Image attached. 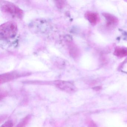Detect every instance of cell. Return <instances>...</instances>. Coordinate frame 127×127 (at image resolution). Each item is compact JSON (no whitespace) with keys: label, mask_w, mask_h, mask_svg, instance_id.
<instances>
[{"label":"cell","mask_w":127,"mask_h":127,"mask_svg":"<svg viewBox=\"0 0 127 127\" xmlns=\"http://www.w3.org/2000/svg\"><path fill=\"white\" fill-rule=\"evenodd\" d=\"M89 127H96V125L95 123L92 120H90L89 122Z\"/></svg>","instance_id":"cell-11"},{"label":"cell","mask_w":127,"mask_h":127,"mask_svg":"<svg viewBox=\"0 0 127 127\" xmlns=\"http://www.w3.org/2000/svg\"><path fill=\"white\" fill-rule=\"evenodd\" d=\"M101 87H99V86H98V87H95L93 89L95 90L96 91H98L99 90H101Z\"/></svg>","instance_id":"cell-12"},{"label":"cell","mask_w":127,"mask_h":127,"mask_svg":"<svg viewBox=\"0 0 127 127\" xmlns=\"http://www.w3.org/2000/svg\"><path fill=\"white\" fill-rule=\"evenodd\" d=\"M102 15L106 19L108 26H115L118 24V19L115 16L106 13H104Z\"/></svg>","instance_id":"cell-6"},{"label":"cell","mask_w":127,"mask_h":127,"mask_svg":"<svg viewBox=\"0 0 127 127\" xmlns=\"http://www.w3.org/2000/svg\"><path fill=\"white\" fill-rule=\"evenodd\" d=\"M28 73L23 72H10L2 74L0 76V83L2 84L5 82L11 81L14 79L18 78L27 75Z\"/></svg>","instance_id":"cell-3"},{"label":"cell","mask_w":127,"mask_h":127,"mask_svg":"<svg viewBox=\"0 0 127 127\" xmlns=\"http://www.w3.org/2000/svg\"><path fill=\"white\" fill-rule=\"evenodd\" d=\"M18 32L17 23L14 21L6 22L0 27V35L1 38L12 39L15 37Z\"/></svg>","instance_id":"cell-1"},{"label":"cell","mask_w":127,"mask_h":127,"mask_svg":"<svg viewBox=\"0 0 127 127\" xmlns=\"http://www.w3.org/2000/svg\"><path fill=\"white\" fill-rule=\"evenodd\" d=\"M54 84L60 90L68 93H72L76 91L75 85L69 82L58 80L55 81Z\"/></svg>","instance_id":"cell-4"},{"label":"cell","mask_w":127,"mask_h":127,"mask_svg":"<svg viewBox=\"0 0 127 127\" xmlns=\"http://www.w3.org/2000/svg\"><path fill=\"white\" fill-rule=\"evenodd\" d=\"M31 118V116L30 115L27 116L24 118L15 127H24L29 122L30 119Z\"/></svg>","instance_id":"cell-8"},{"label":"cell","mask_w":127,"mask_h":127,"mask_svg":"<svg viewBox=\"0 0 127 127\" xmlns=\"http://www.w3.org/2000/svg\"><path fill=\"white\" fill-rule=\"evenodd\" d=\"M13 126V122L11 120H8L3 123L0 127H12Z\"/></svg>","instance_id":"cell-9"},{"label":"cell","mask_w":127,"mask_h":127,"mask_svg":"<svg viewBox=\"0 0 127 127\" xmlns=\"http://www.w3.org/2000/svg\"><path fill=\"white\" fill-rule=\"evenodd\" d=\"M114 55L117 57L123 58L127 56V49L124 47H118L115 49Z\"/></svg>","instance_id":"cell-7"},{"label":"cell","mask_w":127,"mask_h":127,"mask_svg":"<svg viewBox=\"0 0 127 127\" xmlns=\"http://www.w3.org/2000/svg\"><path fill=\"white\" fill-rule=\"evenodd\" d=\"M0 6L2 11L6 14L20 19L23 16V10L13 3L7 2H3V3H1Z\"/></svg>","instance_id":"cell-2"},{"label":"cell","mask_w":127,"mask_h":127,"mask_svg":"<svg viewBox=\"0 0 127 127\" xmlns=\"http://www.w3.org/2000/svg\"><path fill=\"white\" fill-rule=\"evenodd\" d=\"M85 17L93 25L97 24L100 21L99 16L95 12H87L85 14Z\"/></svg>","instance_id":"cell-5"},{"label":"cell","mask_w":127,"mask_h":127,"mask_svg":"<svg viewBox=\"0 0 127 127\" xmlns=\"http://www.w3.org/2000/svg\"><path fill=\"white\" fill-rule=\"evenodd\" d=\"M64 1H57V6H59V8H62L64 4Z\"/></svg>","instance_id":"cell-10"}]
</instances>
